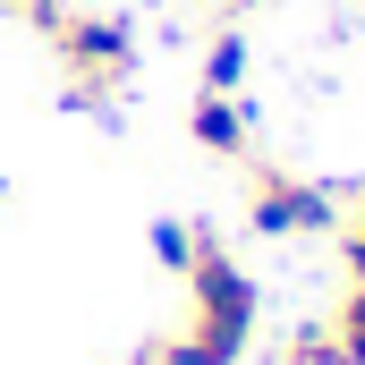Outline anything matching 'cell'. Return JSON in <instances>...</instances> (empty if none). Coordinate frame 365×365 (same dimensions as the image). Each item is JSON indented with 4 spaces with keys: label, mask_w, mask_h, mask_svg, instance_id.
I'll use <instances>...</instances> for the list:
<instances>
[{
    "label": "cell",
    "mask_w": 365,
    "mask_h": 365,
    "mask_svg": "<svg viewBox=\"0 0 365 365\" xmlns=\"http://www.w3.org/2000/svg\"><path fill=\"white\" fill-rule=\"evenodd\" d=\"M179 280H187V323L145 340L136 365H238L247 340H255V280H247V264L212 230H195V255H187Z\"/></svg>",
    "instance_id": "1"
},
{
    "label": "cell",
    "mask_w": 365,
    "mask_h": 365,
    "mask_svg": "<svg viewBox=\"0 0 365 365\" xmlns=\"http://www.w3.org/2000/svg\"><path fill=\"white\" fill-rule=\"evenodd\" d=\"M43 43H51V68H60L77 110H110L136 86V26L110 17V9H60L43 26Z\"/></svg>",
    "instance_id": "2"
},
{
    "label": "cell",
    "mask_w": 365,
    "mask_h": 365,
    "mask_svg": "<svg viewBox=\"0 0 365 365\" xmlns=\"http://www.w3.org/2000/svg\"><path fill=\"white\" fill-rule=\"evenodd\" d=\"M247 230H264V238H323V230H340V204H331V187L297 179L280 162H247Z\"/></svg>",
    "instance_id": "3"
},
{
    "label": "cell",
    "mask_w": 365,
    "mask_h": 365,
    "mask_svg": "<svg viewBox=\"0 0 365 365\" xmlns=\"http://www.w3.org/2000/svg\"><path fill=\"white\" fill-rule=\"evenodd\" d=\"M187 136H195L212 162H255V128H247V102H238V93H195Z\"/></svg>",
    "instance_id": "4"
},
{
    "label": "cell",
    "mask_w": 365,
    "mask_h": 365,
    "mask_svg": "<svg viewBox=\"0 0 365 365\" xmlns=\"http://www.w3.org/2000/svg\"><path fill=\"white\" fill-rule=\"evenodd\" d=\"M331 349H340V365H365V280H349L340 289V306H331Z\"/></svg>",
    "instance_id": "5"
},
{
    "label": "cell",
    "mask_w": 365,
    "mask_h": 365,
    "mask_svg": "<svg viewBox=\"0 0 365 365\" xmlns=\"http://www.w3.org/2000/svg\"><path fill=\"white\" fill-rule=\"evenodd\" d=\"M247 86V34H212L204 51V93H238Z\"/></svg>",
    "instance_id": "6"
},
{
    "label": "cell",
    "mask_w": 365,
    "mask_h": 365,
    "mask_svg": "<svg viewBox=\"0 0 365 365\" xmlns=\"http://www.w3.org/2000/svg\"><path fill=\"white\" fill-rule=\"evenodd\" d=\"M340 264H349V280H365V204L349 212V230H340Z\"/></svg>",
    "instance_id": "7"
},
{
    "label": "cell",
    "mask_w": 365,
    "mask_h": 365,
    "mask_svg": "<svg viewBox=\"0 0 365 365\" xmlns=\"http://www.w3.org/2000/svg\"><path fill=\"white\" fill-rule=\"evenodd\" d=\"M0 9H9V17H26V26H34V34H43V26H51V17H60V9H68V0H0Z\"/></svg>",
    "instance_id": "8"
},
{
    "label": "cell",
    "mask_w": 365,
    "mask_h": 365,
    "mask_svg": "<svg viewBox=\"0 0 365 365\" xmlns=\"http://www.w3.org/2000/svg\"><path fill=\"white\" fill-rule=\"evenodd\" d=\"M221 9H255V0H221Z\"/></svg>",
    "instance_id": "9"
}]
</instances>
